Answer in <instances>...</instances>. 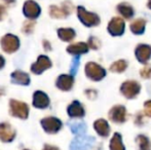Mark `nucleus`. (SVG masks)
Instances as JSON below:
<instances>
[{"instance_id": "obj_1", "label": "nucleus", "mask_w": 151, "mask_h": 150, "mask_svg": "<svg viewBox=\"0 0 151 150\" xmlns=\"http://www.w3.org/2000/svg\"><path fill=\"white\" fill-rule=\"evenodd\" d=\"M77 16L79 21L86 27H95L100 24V18L95 12L88 11L83 6L77 7Z\"/></svg>"}, {"instance_id": "obj_2", "label": "nucleus", "mask_w": 151, "mask_h": 150, "mask_svg": "<svg viewBox=\"0 0 151 150\" xmlns=\"http://www.w3.org/2000/svg\"><path fill=\"white\" fill-rule=\"evenodd\" d=\"M9 108L12 115L21 118V119H26L29 115V107L24 102L12 99L9 101Z\"/></svg>"}, {"instance_id": "obj_3", "label": "nucleus", "mask_w": 151, "mask_h": 150, "mask_svg": "<svg viewBox=\"0 0 151 150\" xmlns=\"http://www.w3.org/2000/svg\"><path fill=\"white\" fill-rule=\"evenodd\" d=\"M86 74L90 79L99 81L105 77L106 71L103 67L98 65L97 63L90 62L86 65Z\"/></svg>"}, {"instance_id": "obj_4", "label": "nucleus", "mask_w": 151, "mask_h": 150, "mask_svg": "<svg viewBox=\"0 0 151 150\" xmlns=\"http://www.w3.org/2000/svg\"><path fill=\"white\" fill-rule=\"evenodd\" d=\"M1 47L7 54H12L20 47V40L14 35L6 34L1 39Z\"/></svg>"}, {"instance_id": "obj_5", "label": "nucleus", "mask_w": 151, "mask_h": 150, "mask_svg": "<svg viewBox=\"0 0 151 150\" xmlns=\"http://www.w3.org/2000/svg\"><path fill=\"white\" fill-rule=\"evenodd\" d=\"M141 90V86L137 81L134 80H129L122 83L120 88V92L125 98L127 99H133L138 96V94Z\"/></svg>"}, {"instance_id": "obj_6", "label": "nucleus", "mask_w": 151, "mask_h": 150, "mask_svg": "<svg viewBox=\"0 0 151 150\" xmlns=\"http://www.w3.org/2000/svg\"><path fill=\"white\" fill-rule=\"evenodd\" d=\"M107 30L112 36H120L124 33L125 24L124 21L119 17H114L111 19L107 27Z\"/></svg>"}, {"instance_id": "obj_7", "label": "nucleus", "mask_w": 151, "mask_h": 150, "mask_svg": "<svg viewBox=\"0 0 151 150\" xmlns=\"http://www.w3.org/2000/svg\"><path fill=\"white\" fill-rule=\"evenodd\" d=\"M72 9H73V6L70 2H65V3L62 4V7L56 5H52L50 8V14L52 18L55 19H64L68 16V14H71Z\"/></svg>"}, {"instance_id": "obj_8", "label": "nucleus", "mask_w": 151, "mask_h": 150, "mask_svg": "<svg viewBox=\"0 0 151 150\" xmlns=\"http://www.w3.org/2000/svg\"><path fill=\"white\" fill-rule=\"evenodd\" d=\"M41 126L48 134L58 133L62 128V121L57 117H45L41 120Z\"/></svg>"}, {"instance_id": "obj_9", "label": "nucleus", "mask_w": 151, "mask_h": 150, "mask_svg": "<svg viewBox=\"0 0 151 150\" xmlns=\"http://www.w3.org/2000/svg\"><path fill=\"white\" fill-rule=\"evenodd\" d=\"M52 67V61L46 56H39L37 62L31 66V70L35 74H41L43 71L47 70Z\"/></svg>"}, {"instance_id": "obj_10", "label": "nucleus", "mask_w": 151, "mask_h": 150, "mask_svg": "<svg viewBox=\"0 0 151 150\" xmlns=\"http://www.w3.org/2000/svg\"><path fill=\"white\" fill-rule=\"evenodd\" d=\"M23 12L28 19H36L39 17L41 9H40V6L36 3L33 0H28V1L25 2L24 7H23Z\"/></svg>"}, {"instance_id": "obj_11", "label": "nucleus", "mask_w": 151, "mask_h": 150, "mask_svg": "<svg viewBox=\"0 0 151 150\" xmlns=\"http://www.w3.org/2000/svg\"><path fill=\"white\" fill-rule=\"evenodd\" d=\"M109 118L115 123H122L127 120V109L124 106H114L109 112Z\"/></svg>"}, {"instance_id": "obj_12", "label": "nucleus", "mask_w": 151, "mask_h": 150, "mask_svg": "<svg viewBox=\"0 0 151 150\" xmlns=\"http://www.w3.org/2000/svg\"><path fill=\"white\" fill-rule=\"evenodd\" d=\"M16 137V131L7 122L0 123V140L3 142H12Z\"/></svg>"}, {"instance_id": "obj_13", "label": "nucleus", "mask_w": 151, "mask_h": 150, "mask_svg": "<svg viewBox=\"0 0 151 150\" xmlns=\"http://www.w3.org/2000/svg\"><path fill=\"white\" fill-rule=\"evenodd\" d=\"M50 105V98L45 93L37 90L33 96V106L39 109H44Z\"/></svg>"}, {"instance_id": "obj_14", "label": "nucleus", "mask_w": 151, "mask_h": 150, "mask_svg": "<svg viewBox=\"0 0 151 150\" xmlns=\"http://www.w3.org/2000/svg\"><path fill=\"white\" fill-rule=\"evenodd\" d=\"M136 57L141 63H147L151 58V46L147 44H139L135 50Z\"/></svg>"}, {"instance_id": "obj_15", "label": "nucleus", "mask_w": 151, "mask_h": 150, "mask_svg": "<svg viewBox=\"0 0 151 150\" xmlns=\"http://www.w3.org/2000/svg\"><path fill=\"white\" fill-rule=\"evenodd\" d=\"M73 83H74V78H73V75H66V74H63V75H60L57 79V86H58L60 90H70L73 86Z\"/></svg>"}, {"instance_id": "obj_16", "label": "nucleus", "mask_w": 151, "mask_h": 150, "mask_svg": "<svg viewBox=\"0 0 151 150\" xmlns=\"http://www.w3.org/2000/svg\"><path fill=\"white\" fill-rule=\"evenodd\" d=\"M67 112L70 117H83L84 114H86L83 106L78 101H73L69 105Z\"/></svg>"}, {"instance_id": "obj_17", "label": "nucleus", "mask_w": 151, "mask_h": 150, "mask_svg": "<svg viewBox=\"0 0 151 150\" xmlns=\"http://www.w3.org/2000/svg\"><path fill=\"white\" fill-rule=\"evenodd\" d=\"M116 9H117L118 14H119L123 19H125V20H129V19L133 18L134 14H135V10H134L133 6L127 3V2H121V3H119L117 5Z\"/></svg>"}, {"instance_id": "obj_18", "label": "nucleus", "mask_w": 151, "mask_h": 150, "mask_svg": "<svg viewBox=\"0 0 151 150\" xmlns=\"http://www.w3.org/2000/svg\"><path fill=\"white\" fill-rule=\"evenodd\" d=\"M67 52L74 56H79L82 54H86L88 52V44L84 42H77V43L70 44L67 47Z\"/></svg>"}, {"instance_id": "obj_19", "label": "nucleus", "mask_w": 151, "mask_h": 150, "mask_svg": "<svg viewBox=\"0 0 151 150\" xmlns=\"http://www.w3.org/2000/svg\"><path fill=\"white\" fill-rule=\"evenodd\" d=\"M93 128H95L96 132L102 137H107L110 133V128L108 122L105 119H98L93 123Z\"/></svg>"}, {"instance_id": "obj_20", "label": "nucleus", "mask_w": 151, "mask_h": 150, "mask_svg": "<svg viewBox=\"0 0 151 150\" xmlns=\"http://www.w3.org/2000/svg\"><path fill=\"white\" fill-rule=\"evenodd\" d=\"M12 82L22 85H28L30 83V77L27 73L22 71H14L12 73Z\"/></svg>"}, {"instance_id": "obj_21", "label": "nucleus", "mask_w": 151, "mask_h": 150, "mask_svg": "<svg viewBox=\"0 0 151 150\" xmlns=\"http://www.w3.org/2000/svg\"><path fill=\"white\" fill-rule=\"evenodd\" d=\"M145 27H146V21L144 19H137L134 22H132L129 28H131V31L134 34L140 35L144 33Z\"/></svg>"}, {"instance_id": "obj_22", "label": "nucleus", "mask_w": 151, "mask_h": 150, "mask_svg": "<svg viewBox=\"0 0 151 150\" xmlns=\"http://www.w3.org/2000/svg\"><path fill=\"white\" fill-rule=\"evenodd\" d=\"M90 138H86V137H80V138H76L75 140L72 142L70 150H84L90 144Z\"/></svg>"}, {"instance_id": "obj_23", "label": "nucleus", "mask_w": 151, "mask_h": 150, "mask_svg": "<svg viewBox=\"0 0 151 150\" xmlns=\"http://www.w3.org/2000/svg\"><path fill=\"white\" fill-rule=\"evenodd\" d=\"M75 35V31L71 28H60L58 30V36L63 41H71Z\"/></svg>"}, {"instance_id": "obj_24", "label": "nucleus", "mask_w": 151, "mask_h": 150, "mask_svg": "<svg viewBox=\"0 0 151 150\" xmlns=\"http://www.w3.org/2000/svg\"><path fill=\"white\" fill-rule=\"evenodd\" d=\"M110 150H125L124 146L122 144V140H121L120 134L116 133L114 136L112 137L111 141H110Z\"/></svg>"}, {"instance_id": "obj_25", "label": "nucleus", "mask_w": 151, "mask_h": 150, "mask_svg": "<svg viewBox=\"0 0 151 150\" xmlns=\"http://www.w3.org/2000/svg\"><path fill=\"white\" fill-rule=\"evenodd\" d=\"M138 145H139L140 150H151V143L149 139L144 135H140L136 139Z\"/></svg>"}, {"instance_id": "obj_26", "label": "nucleus", "mask_w": 151, "mask_h": 150, "mask_svg": "<svg viewBox=\"0 0 151 150\" xmlns=\"http://www.w3.org/2000/svg\"><path fill=\"white\" fill-rule=\"evenodd\" d=\"M127 61L119 60V61H116V62H114L113 64L111 65V67H110V70H111L112 72L120 73V72H123V71L127 69Z\"/></svg>"}, {"instance_id": "obj_27", "label": "nucleus", "mask_w": 151, "mask_h": 150, "mask_svg": "<svg viewBox=\"0 0 151 150\" xmlns=\"http://www.w3.org/2000/svg\"><path fill=\"white\" fill-rule=\"evenodd\" d=\"M70 128L74 134H82L86 131V126L83 123H71Z\"/></svg>"}, {"instance_id": "obj_28", "label": "nucleus", "mask_w": 151, "mask_h": 150, "mask_svg": "<svg viewBox=\"0 0 151 150\" xmlns=\"http://www.w3.org/2000/svg\"><path fill=\"white\" fill-rule=\"evenodd\" d=\"M88 44V47L93 48V50H98V48L101 46V42H100V40L98 39L97 37H93V36L90 37Z\"/></svg>"}, {"instance_id": "obj_29", "label": "nucleus", "mask_w": 151, "mask_h": 150, "mask_svg": "<svg viewBox=\"0 0 151 150\" xmlns=\"http://www.w3.org/2000/svg\"><path fill=\"white\" fill-rule=\"evenodd\" d=\"M34 26H35V23L31 22V21H27V22H25L24 26H23V31L25 33H27V34H30V33L33 32Z\"/></svg>"}, {"instance_id": "obj_30", "label": "nucleus", "mask_w": 151, "mask_h": 150, "mask_svg": "<svg viewBox=\"0 0 151 150\" xmlns=\"http://www.w3.org/2000/svg\"><path fill=\"white\" fill-rule=\"evenodd\" d=\"M140 74L143 78H151V66H145L143 69H141Z\"/></svg>"}, {"instance_id": "obj_31", "label": "nucleus", "mask_w": 151, "mask_h": 150, "mask_svg": "<svg viewBox=\"0 0 151 150\" xmlns=\"http://www.w3.org/2000/svg\"><path fill=\"white\" fill-rule=\"evenodd\" d=\"M78 65H79V59H78V56L72 61V65H71V74L74 75L76 72H77V68Z\"/></svg>"}, {"instance_id": "obj_32", "label": "nucleus", "mask_w": 151, "mask_h": 150, "mask_svg": "<svg viewBox=\"0 0 151 150\" xmlns=\"http://www.w3.org/2000/svg\"><path fill=\"white\" fill-rule=\"evenodd\" d=\"M144 109H145V113L151 117V101H147L144 104Z\"/></svg>"}, {"instance_id": "obj_33", "label": "nucleus", "mask_w": 151, "mask_h": 150, "mask_svg": "<svg viewBox=\"0 0 151 150\" xmlns=\"http://www.w3.org/2000/svg\"><path fill=\"white\" fill-rule=\"evenodd\" d=\"M43 150H59V148L56 146H52V145H44Z\"/></svg>"}, {"instance_id": "obj_34", "label": "nucleus", "mask_w": 151, "mask_h": 150, "mask_svg": "<svg viewBox=\"0 0 151 150\" xmlns=\"http://www.w3.org/2000/svg\"><path fill=\"white\" fill-rule=\"evenodd\" d=\"M4 14H5V8H4L2 5H0V21L2 20V18L4 17Z\"/></svg>"}, {"instance_id": "obj_35", "label": "nucleus", "mask_w": 151, "mask_h": 150, "mask_svg": "<svg viewBox=\"0 0 151 150\" xmlns=\"http://www.w3.org/2000/svg\"><path fill=\"white\" fill-rule=\"evenodd\" d=\"M5 65V60L2 56H0V69H2Z\"/></svg>"}, {"instance_id": "obj_36", "label": "nucleus", "mask_w": 151, "mask_h": 150, "mask_svg": "<svg viewBox=\"0 0 151 150\" xmlns=\"http://www.w3.org/2000/svg\"><path fill=\"white\" fill-rule=\"evenodd\" d=\"M43 45H44V48H45V50H50V42H48V41L44 40V41H43Z\"/></svg>"}, {"instance_id": "obj_37", "label": "nucleus", "mask_w": 151, "mask_h": 150, "mask_svg": "<svg viewBox=\"0 0 151 150\" xmlns=\"http://www.w3.org/2000/svg\"><path fill=\"white\" fill-rule=\"evenodd\" d=\"M4 2H5L6 4H12V3H14V0H4Z\"/></svg>"}, {"instance_id": "obj_38", "label": "nucleus", "mask_w": 151, "mask_h": 150, "mask_svg": "<svg viewBox=\"0 0 151 150\" xmlns=\"http://www.w3.org/2000/svg\"><path fill=\"white\" fill-rule=\"evenodd\" d=\"M147 7L149 8V9H151V0H148L147 1Z\"/></svg>"}, {"instance_id": "obj_39", "label": "nucleus", "mask_w": 151, "mask_h": 150, "mask_svg": "<svg viewBox=\"0 0 151 150\" xmlns=\"http://www.w3.org/2000/svg\"><path fill=\"white\" fill-rule=\"evenodd\" d=\"M3 94H4V88H0V97H1Z\"/></svg>"}, {"instance_id": "obj_40", "label": "nucleus", "mask_w": 151, "mask_h": 150, "mask_svg": "<svg viewBox=\"0 0 151 150\" xmlns=\"http://www.w3.org/2000/svg\"><path fill=\"white\" fill-rule=\"evenodd\" d=\"M25 150H28V149H25Z\"/></svg>"}]
</instances>
